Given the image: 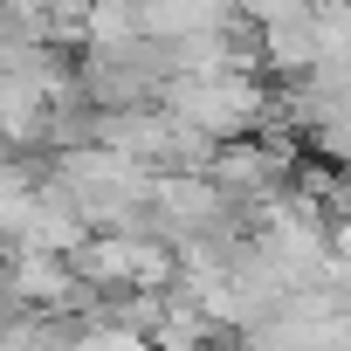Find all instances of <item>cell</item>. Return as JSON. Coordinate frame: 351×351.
I'll use <instances>...</instances> for the list:
<instances>
[{"label":"cell","mask_w":351,"mask_h":351,"mask_svg":"<svg viewBox=\"0 0 351 351\" xmlns=\"http://www.w3.org/2000/svg\"><path fill=\"white\" fill-rule=\"evenodd\" d=\"M221 351H262V344H255V337H248V330H241V344H221Z\"/></svg>","instance_id":"6da1fadb"}]
</instances>
